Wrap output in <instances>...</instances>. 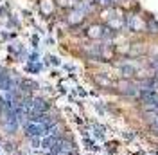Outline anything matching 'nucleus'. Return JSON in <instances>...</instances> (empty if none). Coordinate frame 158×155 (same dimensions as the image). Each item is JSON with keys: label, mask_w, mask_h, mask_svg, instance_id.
<instances>
[]
</instances>
